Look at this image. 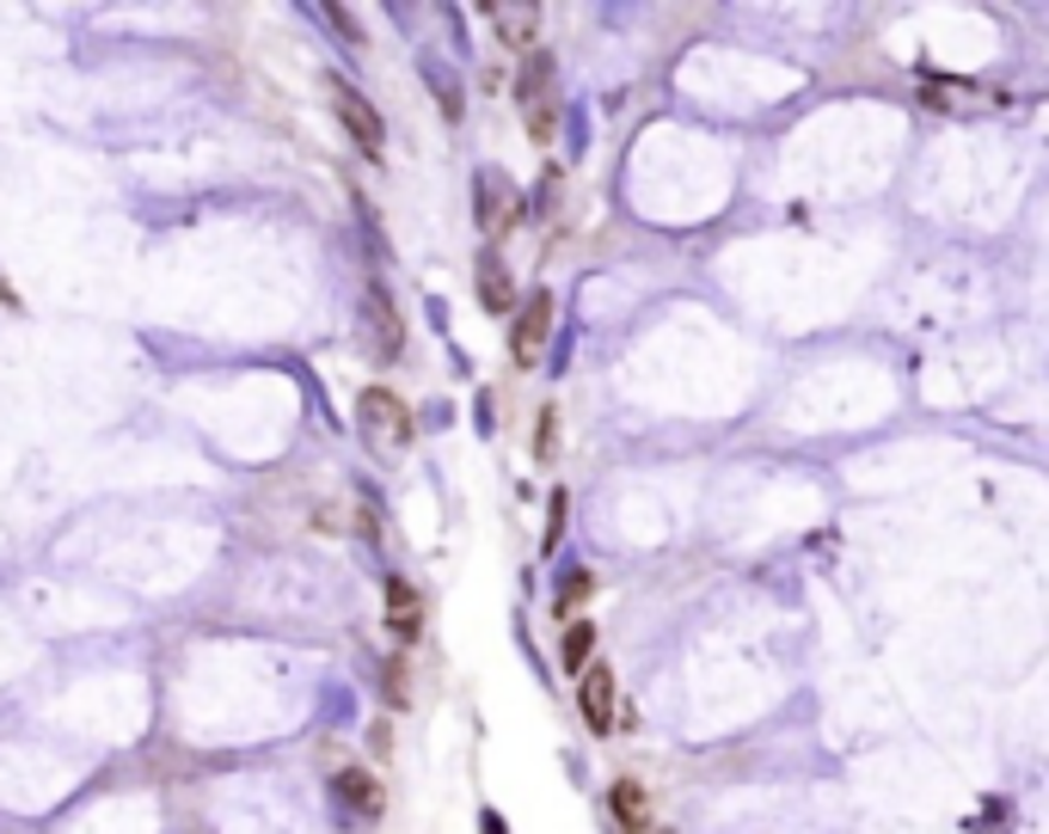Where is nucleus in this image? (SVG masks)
Instances as JSON below:
<instances>
[{"label": "nucleus", "instance_id": "nucleus-1", "mask_svg": "<svg viewBox=\"0 0 1049 834\" xmlns=\"http://www.w3.org/2000/svg\"><path fill=\"white\" fill-rule=\"evenodd\" d=\"M356 417H362V436L381 442V449H405L412 442V412H405V399L393 386H362Z\"/></svg>", "mask_w": 1049, "mask_h": 834}, {"label": "nucleus", "instance_id": "nucleus-2", "mask_svg": "<svg viewBox=\"0 0 1049 834\" xmlns=\"http://www.w3.org/2000/svg\"><path fill=\"white\" fill-rule=\"evenodd\" d=\"M516 99H522V111H528V136L553 141V56H546V49H534V56L522 62Z\"/></svg>", "mask_w": 1049, "mask_h": 834}, {"label": "nucleus", "instance_id": "nucleus-3", "mask_svg": "<svg viewBox=\"0 0 1049 834\" xmlns=\"http://www.w3.org/2000/svg\"><path fill=\"white\" fill-rule=\"evenodd\" d=\"M332 105H338V124L350 129V141L356 148H362V154L369 160H381V141H387V124H381V111L369 105V99L356 93V86H332Z\"/></svg>", "mask_w": 1049, "mask_h": 834}, {"label": "nucleus", "instance_id": "nucleus-4", "mask_svg": "<svg viewBox=\"0 0 1049 834\" xmlns=\"http://www.w3.org/2000/svg\"><path fill=\"white\" fill-rule=\"evenodd\" d=\"M577 706H584V725L596 730V737H608V730H614V711H620L614 669H608V663H589L584 675H577Z\"/></svg>", "mask_w": 1049, "mask_h": 834}, {"label": "nucleus", "instance_id": "nucleus-5", "mask_svg": "<svg viewBox=\"0 0 1049 834\" xmlns=\"http://www.w3.org/2000/svg\"><path fill=\"white\" fill-rule=\"evenodd\" d=\"M362 332H369V350L381 356V362H393V356L405 350V325H400V313H393V301H387L381 289L362 294Z\"/></svg>", "mask_w": 1049, "mask_h": 834}, {"label": "nucleus", "instance_id": "nucleus-6", "mask_svg": "<svg viewBox=\"0 0 1049 834\" xmlns=\"http://www.w3.org/2000/svg\"><path fill=\"white\" fill-rule=\"evenodd\" d=\"M546 332H553V294L534 289L522 301V313H516V332H509V338H516V362H534L541 344H546Z\"/></svg>", "mask_w": 1049, "mask_h": 834}, {"label": "nucleus", "instance_id": "nucleus-7", "mask_svg": "<svg viewBox=\"0 0 1049 834\" xmlns=\"http://www.w3.org/2000/svg\"><path fill=\"white\" fill-rule=\"evenodd\" d=\"M485 13H492L497 37H504L509 49H528V56H534V32H541V7H534V0H509V7L497 0Z\"/></svg>", "mask_w": 1049, "mask_h": 834}, {"label": "nucleus", "instance_id": "nucleus-8", "mask_svg": "<svg viewBox=\"0 0 1049 834\" xmlns=\"http://www.w3.org/2000/svg\"><path fill=\"white\" fill-rule=\"evenodd\" d=\"M608 810H614L620 834H650V791L645 779H614L608 786Z\"/></svg>", "mask_w": 1049, "mask_h": 834}, {"label": "nucleus", "instance_id": "nucleus-9", "mask_svg": "<svg viewBox=\"0 0 1049 834\" xmlns=\"http://www.w3.org/2000/svg\"><path fill=\"white\" fill-rule=\"evenodd\" d=\"M387 633L400 638V645H412V638L424 633V602H417V589L405 583V577H387Z\"/></svg>", "mask_w": 1049, "mask_h": 834}, {"label": "nucleus", "instance_id": "nucleus-10", "mask_svg": "<svg viewBox=\"0 0 1049 834\" xmlns=\"http://www.w3.org/2000/svg\"><path fill=\"white\" fill-rule=\"evenodd\" d=\"M509 216H516V202H509V178L497 166H485V172H479V228L504 233Z\"/></svg>", "mask_w": 1049, "mask_h": 834}, {"label": "nucleus", "instance_id": "nucleus-11", "mask_svg": "<svg viewBox=\"0 0 1049 834\" xmlns=\"http://www.w3.org/2000/svg\"><path fill=\"white\" fill-rule=\"evenodd\" d=\"M332 798H344V803L356 810V816H381V810H387V791L374 786V779H369L362 767H344L338 779H332Z\"/></svg>", "mask_w": 1049, "mask_h": 834}, {"label": "nucleus", "instance_id": "nucleus-12", "mask_svg": "<svg viewBox=\"0 0 1049 834\" xmlns=\"http://www.w3.org/2000/svg\"><path fill=\"white\" fill-rule=\"evenodd\" d=\"M509 301H516V289H509V270L497 252H479V308L485 313H509Z\"/></svg>", "mask_w": 1049, "mask_h": 834}, {"label": "nucleus", "instance_id": "nucleus-13", "mask_svg": "<svg viewBox=\"0 0 1049 834\" xmlns=\"http://www.w3.org/2000/svg\"><path fill=\"white\" fill-rule=\"evenodd\" d=\"M589 650H596V626H589V619H572V626H565V638H558V663L572 669V675H584V669H589Z\"/></svg>", "mask_w": 1049, "mask_h": 834}, {"label": "nucleus", "instance_id": "nucleus-14", "mask_svg": "<svg viewBox=\"0 0 1049 834\" xmlns=\"http://www.w3.org/2000/svg\"><path fill=\"white\" fill-rule=\"evenodd\" d=\"M589 589H596V577H589V571H572V577H565V589H558V614H572Z\"/></svg>", "mask_w": 1049, "mask_h": 834}, {"label": "nucleus", "instance_id": "nucleus-15", "mask_svg": "<svg viewBox=\"0 0 1049 834\" xmlns=\"http://www.w3.org/2000/svg\"><path fill=\"white\" fill-rule=\"evenodd\" d=\"M553 449H558V412L546 405V412H541V436H534V461H553Z\"/></svg>", "mask_w": 1049, "mask_h": 834}, {"label": "nucleus", "instance_id": "nucleus-16", "mask_svg": "<svg viewBox=\"0 0 1049 834\" xmlns=\"http://www.w3.org/2000/svg\"><path fill=\"white\" fill-rule=\"evenodd\" d=\"M325 19H332V25H338V32L350 37V49H362V25H356V13H350V7H325Z\"/></svg>", "mask_w": 1049, "mask_h": 834}, {"label": "nucleus", "instance_id": "nucleus-17", "mask_svg": "<svg viewBox=\"0 0 1049 834\" xmlns=\"http://www.w3.org/2000/svg\"><path fill=\"white\" fill-rule=\"evenodd\" d=\"M387 699H393V706L412 699V687H405V663H387Z\"/></svg>", "mask_w": 1049, "mask_h": 834}, {"label": "nucleus", "instance_id": "nucleus-18", "mask_svg": "<svg viewBox=\"0 0 1049 834\" xmlns=\"http://www.w3.org/2000/svg\"><path fill=\"white\" fill-rule=\"evenodd\" d=\"M565 534V491H553V510H546V541Z\"/></svg>", "mask_w": 1049, "mask_h": 834}, {"label": "nucleus", "instance_id": "nucleus-19", "mask_svg": "<svg viewBox=\"0 0 1049 834\" xmlns=\"http://www.w3.org/2000/svg\"><path fill=\"white\" fill-rule=\"evenodd\" d=\"M485 834H509V829H504V816H497V810H485Z\"/></svg>", "mask_w": 1049, "mask_h": 834}, {"label": "nucleus", "instance_id": "nucleus-20", "mask_svg": "<svg viewBox=\"0 0 1049 834\" xmlns=\"http://www.w3.org/2000/svg\"><path fill=\"white\" fill-rule=\"evenodd\" d=\"M657 834H669V829H657Z\"/></svg>", "mask_w": 1049, "mask_h": 834}]
</instances>
